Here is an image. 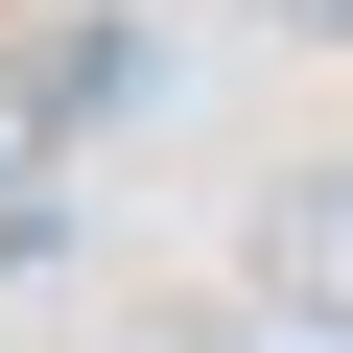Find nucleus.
I'll use <instances>...</instances> for the list:
<instances>
[{"label":"nucleus","mask_w":353,"mask_h":353,"mask_svg":"<svg viewBox=\"0 0 353 353\" xmlns=\"http://www.w3.org/2000/svg\"><path fill=\"white\" fill-rule=\"evenodd\" d=\"M236 283H259V330L353 353V165H283V189H259V236H236Z\"/></svg>","instance_id":"nucleus-1"},{"label":"nucleus","mask_w":353,"mask_h":353,"mask_svg":"<svg viewBox=\"0 0 353 353\" xmlns=\"http://www.w3.org/2000/svg\"><path fill=\"white\" fill-rule=\"evenodd\" d=\"M259 24H283V48H353V0H259Z\"/></svg>","instance_id":"nucleus-2"},{"label":"nucleus","mask_w":353,"mask_h":353,"mask_svg":"<svg viewBox=\"0 0 353 353\" xmlns=\"http://www.w3.org/2000/svg\"><path fill=\"white\" fill-rule=\"evenodd\" d=\"M236 353H306V330H236Z\"/></svg>","instance_id":"nucleus-3"}]
</instances>
